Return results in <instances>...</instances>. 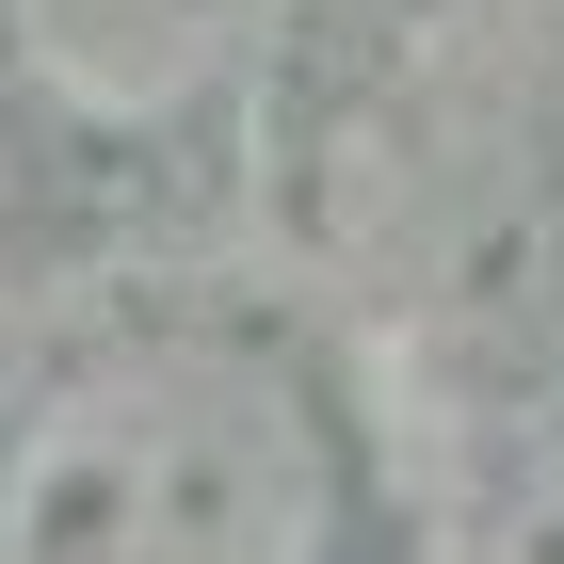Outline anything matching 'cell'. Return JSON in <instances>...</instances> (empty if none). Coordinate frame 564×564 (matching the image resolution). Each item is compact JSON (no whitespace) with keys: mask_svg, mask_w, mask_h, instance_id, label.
Here are the masks:
<instances>
[{"mask_svg":"<svg viewBox=\"0 0 564 564\" xmlns=\"http://www.w3.org/2000/svg\"><path fill=\"white\" fill-rule=\"evenodd\" d=\"M0 564H323L306 403L226 339L82 355L0 452Z\"/></svg>","mask_w":564,"mask_h":564,"instance_id":"obj_1","label":"cell"},{"mask_svg":"<svg viewBox=\"0 0 564 564\" xmlns=\"http://www.w3.org/2000/svg\"><path fill=\"white\" fill-rule=\"evenodd\" d=\"M0 17H17V65L65 113H113V130L177 113L242 48V0H0Z\"/></svg>","mask_w":564,"mask_h":564,"instance_id":"obj_2","label":"cell"}]
</instances>
